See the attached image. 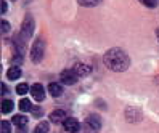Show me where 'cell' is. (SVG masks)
Instances as JSON below:
<instances>
[{
	"label": "cell",
	"mask_w": 159,
	"mask_h": 133,
	"mask_svg": "<svg viewBox=\"0 0 159 133\" xmlns=\"http://www.w3.org/2000/svg\"><path fill=\"white\" fill-rule=\"evenodd\" d=\"M32 34H34V18L31 15H27L24 18V23H23V27H21V39L27 40V39H31Z\"/></svg>",
	"instance_id": "obj_4"
},
{
	"label": "cell",
	"mask_w": 159,
	"mask_h": 133,
	"mask_svg": "<svg viewBox=\"0 0 159 133\" xmlns=\"http://www.w3.org/2000/svg\"><path fill=\"white\" fill-rule=\"evenodd\" d=\"M66 119H68V116H66V111H63V109H57V111H53V112L50 114V120H52L53 123L64 122Z\"/></svg>",
	"instance_id": "obj_8"
},
{
	"label": "cell",
	"mask_w": 159,
	"mask_h": 133,
	"mask_svg": "<svg viewBox=\"0 0 159 133\" xmlns=\"http://www.w3.org/2000/svg\"><path fill=\"white\" fill-rule=\"evenodd\" d=\"M43 51H45V43L42 39H37L31 48V58L34 63H40L43 58Z\"/></svg>",
	"instance_id": "obj_3"
},
{
	"label": "cell",
	"mask_w": 159,
	"mask_h": 133,
	"mask_svg": "<svg viewBox=\"0 0 159 133\" xmlns=\"http://www.w3.org/2000/svg\"><path fill=\"white\" fill-rule=\"evenodd\" d=\"M13 101L11 100H3L2 101V112L3 114H8V112H11V109H13Z\"/></svg>",
	"instance_id": "obj_15"
},
{
	"label": "cell",
	"mask_w": 159,
	"mask_h": 133,
	"mask_svg": "<svg viewBox=\"0 0 159 133\" xmlns=\"http://www.w3.org/2000/svg\"><path fill=\"white\" fill-rule=\"evenodd\" d=\"M32 114H34L35 117H42V114H43V111H42L40 108H37V109H34V108H32Z\"/></svg>",
	"instance_id": "obj_21"
},
{
	"label": "cell",
	"mask_w": 159,
	"mask_h": 133,
	"mask_svg": "<svg viewBox=\"0 0 159 133\" xmlns=\"http://www.w3.org/2000/svg\"><path fill=\"white\" fill-rule=\"evenodd\" d=\"M13 125H16L18 128H24L27 125V119L24 116H21V114H16V116H13Z\"/></svg>",
	"instance_id": "obj_11"
},
{
	"label": "cell",
	"mask_w": 159,
	"mask_h": 133,
	"mask_svg": "<svg viewBox=\"0 0 159 133\" xmlns=\"http://www.w3.org/2000/svg\"><path fill=\"white\" fill-rule=\"evenodd\" d=\"M101 2V0H79V3L82 7H95Z\"/></svg>",
	"instance_id": "obj_17"
},
{
	"label": "cell",
	"mask_w": 159,
	"mask_h": 133,
	"mask_svg": "<svg viewBox=\"0 0 159 133\" xmlns=\"http://www.w3.org/2000/svg\"><path fill=\"white\" fill-rule=\"evenodd\" d=\"M2 32L3 34H7V32H10V24H8L5 20L2 21Z\"/></svg>",
	"instance_id": "obj_20"
},
{
	"label": "cell",
	"mask_w": 159,
	"mask_h": 133,
	"mask_svg": "<svg viewBox=\"0 0 159 133\" xmlns=\"http://www.w3.org/2000/svg\"><path fill=\"white\" fill-rule=\"evenodd\" d=\"M5 11H7V2L2 0V13H5Z\"/></svg>",
	"instance_id": "obj_22"
},
{
	"label": "cell",
	"mask_w": 159,
	"mask_h": 133,
	"mask_svg": "<svg viewBox=\"0 0 159 133\" xmlns=\"http://www.w3.org/2000/svg\"><path fill=\"white\" fill-rule=\"evenodd\" d=\"M105 64H106V68L111 69V71L122 72L130 66V60H129V56H127V53L124 50L111 48L105 55Z\"/></svg>",
	"instance_id": "obj_1"
},
{
	"label": "cell",
	"mask_w": 159,
	"mask_h": 133,
	"mask_svg": "<svg viewBox=\"0 0 159 133\" xmlns=\"http://www.w3.org/2000/svg\"><path fill=\"white\" fill-rule=\"evenodd\" d=\"M7 77L10 79V80H16V79H20V77H21V69H20V68H16V66H13V68L8 69Z\"/></svg>",
	"instance_id": "obj_12"
},
{
	"label": "cell",
	"mask_w": 159,
	"mask_h": 133,
	"mask_svg": "<svg viewBox=\"0 0 159 133\" xmlns=\"http://www.w3.org/2000/svg\"><path fill=\"white\" fill-rule=\"evenodd\" d=\"M20 109H21L23 112H29V111H32V104H31V101L27 100V98H21V100H20Z\"/></svg>",
	"instance_id": "obj_14"
},
{
	"label": "cell",
	"mask_w": 159,
	"mask_h": 133,
	"mask_svg": "<svg viewBox=\"0 0 159 133\" xmlns=\"http://www.w3.org/2000/svg\"><path fill=\"white\" fill-rule=\"evenodd\" d=\"M48 91H50L52 96L58 98V96H61V95H63V87H61L60 83L53 82V83H50V85H48Z\"/></svg>",
	"instance_id": "obj_10"
},
{
	"label": "cell",
	"mask_w": 159,
	"mask_h": 133,
	"mask_svg": "<svg viewBox=\"0 0 159 133\" xmlns=\"http://www.w3.org/2000/svg\"><path fill=\"white\" fill-rule=\"evenodd\" d=\"M60 77H61V82L66 83V85H72V83H76V80H77V75H76V72H74L72 69L63 71Z\"/></svg>",
	"instance_id": "obj_6"
},
{
	"label": "cell",
	"mask_w": 159,
	"mask_h": 133,
	"mask_svg": "<svg viewBox=\"0 0 159 133\" xmlns=\"http://www.w3.org/2000/svg\"><path fill=\"white\" fill-rule=\"evenodd\" d=\"M101 128V120L98 116H95V114H92V116H89L85 120H84L82 123V133H97L98 130Z\"/></svg>",
	"instance_id": "obj_2"
},
{
	"label": "cell",
	"mask_w": 159,
	"mask_h": 133,
	"mask_svg": "<svg viewBox=\"0 0 159 133\" xmlns=\"http://www.w3.org/2000/svg\"><path fill=\"white\" fill-rule=\"evenodd\" d=\"M27 91H31V88L27 87V83H20V85L16 87V93H18V95H26Z\"/></svg>",
	"instance_id": "obj_16"
},
{
	"label": "cell",
	"mask_w": 159,
	"mask_h": 133,
	"mask_svg": "<svg viewBox=\"0 0 159 133\" xmlns=\"http://www.w3.org/2000/svg\"><path fill=\"white\" fill-rule=\"evenodd\" d=\"M2 133H11V123L8 120H2Z\"/></svg>",
	"instance_id": "obj_18"
},
{
	"label": "cell",
	"mask_w": 159,
	"mask_h": 133,
	"mask_svg": "<svg viewBox=\"0 0 159 133\" xmlns=\"http://www.w3.org/2000/svg\"><path fill=\"white\" fill-rule=\"evenodd\" d=\"M31 95L34 96L35 101H43L45 98V91H43V87L40 83H34L32 87H31Z\"/></svg>",
	"instance_id": "obj_7"
},
{
	"label": "cell",
	"mask_w": 159,
	"mask_h": 133,
	"mask_svg": "<svg viewBox=\"0 0 159 133\" xmlns=\"http://www.w3.org/2000/svg\"><path fill=\"white\" fill-rule=\"evenodd\" d=\"M48 128H50V123L47 120H42L40 123H37V127L34 128L32 133H48Z\"/></svg>",
	"instance_id": "obj_13"
},
{
	"label": "cell",
	"mask_w": 159,
	"mask_h": 133,
	"mask_svg": "<svg viewBox=\"0 0 159 133\" xmlns=\"http://www.w3.org/2000/svg\"><path fill=\"white\" fill-rule=\"evenodd\" d=\"M156 34H157V39H159V29H157V31H156Z\"/></svg>",
	"instance_id": "obj_24"
},
{
	"label": "cell",
	"mask_w": 159,
	"mask_h": 133,
	"mask_svg": "<svg viewBox=\"0 0 159 133\" xmlns=\"http://www.w3.org/2000/svg\"><path fill=\"white\" fill-rule=\"evenodd\" d=\"M72 71L76 72V75H77V77H84V75L90 74V66L77 63V64H76V66H74V68H72Z\"/></svg>",
	"instance_id": "obj_9"
},
{
	"label": "cell",
	"mask_w": 159,
	"mask_h": 133,
	"mask_svg": "<svg viewBox=\"0 0 159 133\" xmlns=\"http://www.w3.org/2000/svg\"><path fill=\"white\" fill-rule=\"evenodd\" d=\"M2 91H3V95H7V93H8V90H7V85H5V83L2 85Z\"/></svg>",
	"instance_id": "obj_23"
},
{
	"label": "cell",
	"mask_w": 159,
	"mask_h": 133,
	"mask_svg": "<svg viewBox=\"0 0 159 133\" xmlns=\"http://www.w3.org/2000/svg\"><path fill=\"white\" fill-rule=\"evenodd\" d=\"M143 5H146L148 8H154L156 7V3H157V0H140Z\"/></svg>",
	"instance_id": "obj_19"
},
{
	"label": "cell",
	"mask_w": 159,
	"mask_h": 133,
	"mask_svg": "<svg viewBox=\"0 0 159 133\" xmlns=\"http://www.w3.org/2000/svg\"><path fill=\"white\" fill-rule=\"evenodd\" d=\"M63 128L66 130V131H69V133H76V131L80 130V123L74 117H68L66 120L63 122Z\"/></svg>",
	"instance_id": "obj_5"
}]
</instances>
